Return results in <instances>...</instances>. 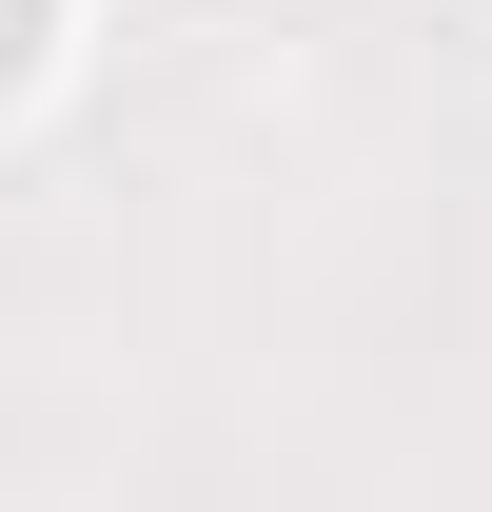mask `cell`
I'll use <instances>...</instances> for the list:
<instances>
[{"mask_svg":"<svg viewBox=\"0 0 492 512\" xmlns=\"http://www.w3.org/2000/svg\"><path fill=\"white\" fill-rule=\"evenodd\" d=\"M20 40H40V0H0V79H20Z\"/></svg>","mask_w":492,"mask_h":512,"instance_id":"1","label":"cell"}]
</instances>
